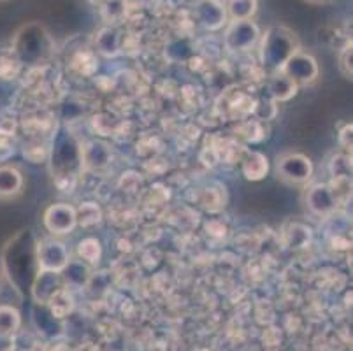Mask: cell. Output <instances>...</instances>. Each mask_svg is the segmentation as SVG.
Masks as SVG:
<instances>
[{"label": "cell", "mask_w": 353, "mask_h": 351, "mask_svg": "<svg viewBox=\"0 0 353 351\" xmlns=\"http://www.w3.org/2000/svg\"><path fill=\"white\" fill-rule=\"evenodd\" d=\"M37 237L30 228L20 230L2 248V270L8 276L12 288L23 297L30 292L35 278L41 272L37 260Z\"/></svg>", "instance_id": "cell-1"}, {"label": "cell", "mask_w": 353, "mask_h": 351, "mask_svg": "<svg viewBox=\"0 0 353 351\" xmlns=\"http://www.w3.org/2000/svg\"><path fill=\"white\" fill-rule=\"evenodd\" d=\"M12 51H14L18 63L30 67H39L53 57L54 43L50 32L39 21L25 23L12 39Z\"/></svg>", "instance_id": "cell-2"}, {"label": "cell", "mask_w": 353, "mask_h": 351, "mask_svg": "<svg viewBox=\"0 0 353 351\" xmlns=\"http://www.w3.org/2000/svg\"><path fill=\"white\" fill-rule=\"evenodd\" d=\"M301 50L299 39L294 30L283 25H274L260 35V62L269 72H280L288 58Z\"/></svg>", "instance_id": "cell-3"}, {"label": "cell", "mask_w": 353, "mask_h": 351, "mask_svg": "<svg viewBox=\"0 0 353 351\" xmlns=\"http://www.w3.org/2000/svg\"><path fill=\"white\" fill-rule=\"evenodd\" d=\"M83 167L81 146L76 143L72 135L62 134L57 137L51 151V170L57 179L74 178Z\"/></svg>", "instance_id": "cell-4"}, {"label": "cell", "mask_w": 353, "mask_h": 351, "mask_svg": "<svg viewBox=\"0 0 353 351\" xmlns=\"http://www.w3.org/2000/svg\"><path fill=\"white\" fill-rule=\"evenodd\" d=\"M314 167L310 157L297 151L283 153L276 159V174L283 181L292 185H304L313 178Z\"/></svg>", "instance_id": "cell-5"}, {"label": "cell", "mask_w": 353, "mask_h": 351, "mask_svg": "<svg viewBox=\"0 0 353 351\" xmlns=\"http://www.w3.org/2000/svg\"><path fill=\"white\" fill-rule=\"evenodd\" d=\"M259 25L253 19H232L225 30V48L230 53H246L260 41Z\"/></svg>", "instance_id": "cell-6"}, {"label": "cell", "mask_w": 353, "mask_h": 351, "mask_svg": "<svg viewBox=\"0 0 353 351\" xmlns=\"http://www.w3.org/2000/svg\"><path fill=\"white\" fill-rule=\"evenodd\" d=\"M280 72L285 74L294 85L304 86L316 81L320 69L319 62H316L311 54L303 53V51L299 50L297 53H294L288 58L287 62H285V66L281 67Z\"/></svg>", "instance_id": "cell-7"}, {"label": "cell", "mask_w": 353, "mask_h": 351, "mask_svg": "<svg viewBox=\"0 0 353 351\" xmlns=\"http://www.w3.org/2000/svg\"><path fill=\"white\" fill-rule=\"evenodd\" d=\"M37 260H39L41 270L62 274L67 263L70 262V255L62 241L57 237H46V239L37 241Z\"/></svg>", "instance_id": "cell-8"}, {"label": "cell", "mask_w": 353, "mask_h": 351, "mask_svg": "<svg viewBox=\"0 0 353 351\" xmlns=\"http://www.w3.org/2000/svg\"><path fill=\"white\" fill-rule=\"evenodd\" d=\"M44 227L51 236H67L78 227L76 209L69 204H53L44 212Z\"/></svg>", "instance_id": "cell-9"}, {"label": "cell", "mask_w": 353, "mask_h": 351, "mask_svg": "<svg viewBox=\"0 0 353 351\" xmlns=\"http://www.w3.org/2000/svg\"><path fill=\"white\" fill-rule=\"evenodd\" d=\"M306 204L316 217H329L338 208L336 190L325 183H316L306 192Z\"/></svg>", "instance_id": "cell-10"}, {"label": "cell", "mask_w": 353, "mask_h": 351, "mask_svg": "<svg viewBox=\"0 0 353 351\" xmlns=\"http://www.w3.org/2000/svg\"><path fill=\"white\" fill-rule=\"evenodd\" d=\"M195 19L206 30H220L227 23V11L218 0H199L194 9Z\"/></svg>", "instance_id": "cell-11"}, {"label": "cell", "mask_w": 353, "mask_h": 351, "mask_svg": "<svg viewBox=\"0 0 353 351\" xmlns=\"http://www.w3.org/2000/svg\"><path fill=\"white\" fill-rule=\"evenodd\" d=\"M59 288H62V285H60V272L41 270L37 278H35L34 285H32L30 295L37 304H48L51 295Z\"/></svg>", "instance_id": "cell-12"}, {"label": "cell", "mask_w": 353, "mask_h": 351, "mask_svg": "<svg viewBox=\"0 0 353 351\" xmlns=\"http://www.w3.org/2000/svg\"><path fill=\"white\" fill-rule=\"evenodd\" d=\"M269 172V160L260 151H248L243 159V174L248 181H260Z\"/></svg>", "instance_id": "cell-13"}, {"label": "cell", "mask_w": 353, "mask_h": 351, "mask_svg": "<svg viewBox=\"0 0 353 351\" xmlns=\"http://www.w3.org/2000/svg\"><path fill=\"white\" fill-rule=\"evenodd\" d=\"M23 188V174L12 166L0 167V199L14 197Z\"/></svg>", "instance_id": "cell-14"}, {"label": "cell", "mask_w": 353, "mask_h": 351, "mask_svg": "<svg viewBox=\"0 0 353 351\" xmlns=\"http://www.w3.org/2000/svg\"><path fill=\"white\" fill-rule=\"evenodd\" d=\"M297 88H299V86L294 85V83L281 72L272 74V77L269 79L268 85V92L274 102L290 101L292 97H295V93H297Z\"/></svg>", "instance_id": "cell-15"}, {"label": "cell", "mask_w": 353, "mask_h": 351, "mask_svg": "<svg viewBox=\"0 0 353 351\" xmlns=\"http://www.w3.org/2000/svg\"><path fill=\"white\" fill-rule=\"evenodd\" d=\"M83 153V166L94 167V169H101V167L108 166L111 153H109L108 146L99 141L86 144V148H81Z\"/></svg>", "instance_id": "cell-16"}, {"label": "cell", "mask_w": 353, "mask_h": 351, "mask_svg": "<svg viewBox=\"0 0 353 351\" xmlns=\"http://www.w3.org/2000/svg\"><path fill=\"white\" fill-rule=\"evenodd\" d=\"M227 18L232 19H253L259 11V0H227Z\"/></svg>", "instance_id": "cell-17"}, {"label": "cell", "mask_w": 353, "mask_h": 351, "mask_svg": "<svg viewBox=\"0 0 353 351\" xmlns=\"http://www.w3.org/2000/svg\"><path fill=\"white\" fill-rule=\"evenodd\" d=\"M97 48L104 57H117L120 53V32L105 27L97 35Z\"/></svg>", "instance_id": "cell-18"}, {"label": "cell", "mask_w": 353, "mask_h": 351, "mask_svg": "<svg viewBox=\"0 0 353 351\" xmlns=\"http://www.w3.org/2000/svg\"><path fill=\"white\" fill-rule=\"evenodd\" d=\"M21 325V317L18 309L12 305H0V337H9L18 332Z\"/></svg>", "instance_id": "cell-19"}, {"label": "cell", "mask_w": 353, "mask_h": 351, "mask_svg": "<svg viewBox=\"0 0 353 351\" xmlns=\"http://www.w3.org/2000/svg\"><path fill=\"white\" fill-rule=\"evenodd\" d=\"M48 304H50L51 314H53L54 318H65L74 309V299L72 295L69 294V290L62 286V288H59L53 295H51Z\"/></svg>", "instance_id": "cell-20"}, {"label": "cell", "mask_w": 353, "mask_h": 351, "mask_svg": "<svg viewBox=\"0 0 353 351\" xmlns=\"http://www.w3.org/2000/svg\"><path fill=\"white\" fill-rule=\"evenodd\" d=\"M76 218L81 227H92L102 220V211L95 202H85L76 209Z\"/></svg>", "instance_id": "cell-21"}, {"label": "cell", "mask_w": 353, "mask_h": 351, "mask_svg": "<svg viewBox=\"0 0 353 351\" xmlns=\"http://www.w3.org/2000/svg\"><path fill=\"white\" fill-rule=\"evenodd\" d=\"M78 255H79V259L85 260V262L97 263L102 257L101 241L95 239V237L83 239L81 243L78 244Z\"/></svg>", "instance_id": "cell-22"}, {"label": "cell", "mask_w": 353, "mask_h": 351, "mask_svg": "<svg viewBox=\"0 0 353 351\" xmlns=\"http://www.w3.org/2000/svg\"><path fill=\"white\" fill-rule=\"evenodd\" d=\"M330 172H332V176L336 179H348L352 176V160H350V157H346V154L334 157L332 162H330Z\"/></svg>", "instance_id": "cell-23"}, {"label": "cell", "mask_w": 353, "mask_h": 351, "mask_svg": "<svg viewBox=\"0 0 353 351\" xmlns=\"http://www.w3.org/2000/svg\"><path fill=\"white\" fill-rule=\"evenodd\" d=\"M352 41H350L348 44H346L345 48H343L341 54H339V70L343 72V76L348 77V79H352Z\"/></svg>", "instance_id": "cell-24"}, {"label": "cell", "mask_w": 353, "mask_h": 351, "mask_svg": "<svg viewBox=\"0 0 353 351\" xmlns=\"http://www.w3.org/2000/svg\"><path fill=\"white\" fill-rule=\"evenodd\" d=\"M352 130H353L352 123H350V125H346L345 130L339 134V141H341V144L345 148H352Z\"/></svg>", "instance_id": "cell-25"}, {"label": "cell", "mask_w": 353, "mask_h": 351, "mask_svg": "<svg viewBox=\"0 0 353 351\" xmlns=\"http://www.w3.org/2000/svg\"><path fill=\"white\" fill-rule=\"evenodd\" d=\"M306 2H310V4H327L330 0H306Z\"/></svg>", "instance_id": "cell-26"}, {"label": "cell", "mask_w": 353, "mask_h": 351, "mask_svg": "<svg viewBox=\"0 0 353 351\" xmlns=\"http://www.w3.org/2000/svg\"><path fill=\"white\" fill-rule=\"evenodd\" d=\"M8 351H9V350H8Z\"/></svg>", "instance_id": "cell-27"}]
</instances>
